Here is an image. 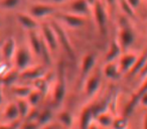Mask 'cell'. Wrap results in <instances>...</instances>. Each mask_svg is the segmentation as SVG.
<instances>
[{
    "label": "cell",
    "instance_id": "6da1fadb",
    "mask_svg": "<svg viewBox=\"0 0 147 129\" xmlns=\"http://www.w3.org/2000/svg\"><path fill=\"white\" fill-rule=\"evenodd\" d=\"M92 12L100 33L102 35H106L108 31V11L101 0H97L92 6Z\"/></svg>",
    "mask_w": 147,
    "mask_h": 129
},
{
    "label": "cell",
    "instance_id": "7a4b0ae2",
    "mask_svg": "<svg viewBox=\"0 0 147 129\" xmlns=\"http://www.w3.org/2000/svg\"><path fill=\"white\" fill-rule=\"evenodd\" d=\"M119 25H120V29H119L118 33V39L119 43H120L122 49H127L134 43L135 41V33L131 25L129 24L127 16L122 17L119 20Z\"/></svg>",
    "mask_w": 147,
    "mask_h": 129
},
{
    "label": "cell",
    "instance_id": "3957f363",
    "mask_svg": "<svg viewBox=\"0 0 147 129\" xmlns=\"http://www.w3.org/2000/svg\"><path fill=\"white\" fill-rule=\"evenodd\" d=\"M49 23L51 24L55 34H57L59 45H61V47L63 49V51L67 53V57L71 61H75L76 59V53H75V49H74L73 45H71V41H69V37L67 35V31L65 30V28L57 21H51Z\"/></svg>",
    "mask_w": 147,
    "mask_h": 129
},
{
    "label": "cell",
    "instance_id": "277c9868",
    "mask_svg": "<svg viewBox=\"0 0 147 129\" xmlns=\"http://www.w3.org/2000/svg\"><path fill=\"white\" fill-rule=\"evenodd\" d=\"M67 92V79H65V67L61 63H59L57 67V82L53 87V102L59 104L63 100Z\"/></svg>",
    "mask_w": 147,
    "mask_h": 129
},
{
    "label": "cell",
    "instance_id": "5b68a950",
    "mask_svg": "<svg viewBox=\"0 0 147 129\" xmlns=\"http://www.w3.org/2000/svg\"><path fill=\"white\" fill-rule=\"evenodd\" d=\"M14 63L16 70L19 72L28 69L29 67L32 66V55H31V51L24 47H17L16 53L14 55Z\"/></svg>",
    "mask_w": 147,
    "mask_h": 129
},
{
    "label": "cell",
    "instance_id": "8992f818",
    "mask_svg": "<svg viewBox=\"0 0 147 129\" xmlns=\"http://www.w3.org/2000/svg\"><path fill=\"white\" fill-rule=\"evenodd\" d=\"M55 16H57V18L59 21H61L63 23H65L67 26L71 27V28H80L86 22L85 16L82 15L75 14L71 12H61V13H55Z\"/></svg>",
    "mask_w": 147,
    "mask_h": 129
},
{
    "label": "cell",
    "instance_id": "52a82bcc",
    "mask_svg": "<svg viewBox=\"0 0 147 129\" xmlns=\"http://www.w3.org/2000/svg\"><path fill=\"white\" fill-rule=\"evenodd\" d=\"M29 14L36 19H43L55 14V8L45 3H33L29 6Z\"/></svg>",
    "mask_w": 147,
    "mask_h": 129
},
{
    "label": "cell",
    "instance_id": "ba28073f",
    "mask_svg": "<svg viewBox=\"0 0 147 129\" xmlns=\"http://www.w3.org/2000/svg\"><path fill=\"white\" fill-rule=\"evenodd\" d=\"M39 29H40L41 36L47 45V47H49V49L51 51L57 49V45H59V41H57V34H55L51 23H42L39 26Z\"/></svg>",
    "mask_w": 147,
    "mask_h": 129
},
{
    "label": "cell",
    "instance_id": "9c48e42d",
    "mask_svg": "<svg viewBox=\"0 0 147 129\" xmlns=\"http://www.w3.org/2000/svg\"><path fill=\"white\" fill-rule=\"evenodd\" d=\"M27 39H28L29 47L32 53L36 57H40L41 51L43 49V45H45V41H43L42 36L40 33L37 32V30H29L27 33Z\"/></svg>",
    "mask_w": 147,
    "mask_h": 129
},
{
    "label": "cell",
    "instance_id": "30bf717a",
    "mask_svg": "<svg viewBox=\"0 0 147 129\" xmlns=\"http://www.w3.org/2000/svg\"><path fill=\"white\" fill-rule=\"evenodd\" d=\"M138 55L134 53H124L121 55L119 57V68H120L121 73L126 74V73H130L132 68L134 67L135 63L137 61Z\"/></svg>",
    "mask_w": 147,
    "mask_h": 129
},
{
    "label": "cell",
    "instance_id": "8fae6325",
    "mask_svg": "<svg viewBox=\"0 0 147 129\" xmlns=\"http://www.w3.org/2000/svg\"><path fill=\"white\" fill-rule=\"evenodd\" d=\"M16 41L13 37H8L2 43L1 45V55L5 61H11L14 59L15 53H16Z\"/></svg>",
    "mask_w": 147,
    "mask_h": 129
},
{
    "label": "cell",
    "instance_id": "7c38bea8",
    "mask_svg": "<svg viewBox=\"0 0 147 129\" xmlns=\"http://www.w3.org/2000/svg\"><path fill=\"white\" fill-rule=\"evenodd\" d=\"M97 63V57L94 53H86L81 61V78L85 79L94 69Z\"/></svg>",
    "mask_w": 147,
    "mask_h": 129
},
{
    "label": "cell",
    "instance_id": "4fadbf2b",
    "mask_svg": "<svg viewBox=\"0 0 147 129\" xmlns=\"http://www.w3.org/2000/svg\"><path fill=\"white\" fill-rule=\"evenodd\" d=\"M101 88V78L98 74H93L87 79L85 84V94L88 97H93Z\"/></svg>",
    "mask_w": 147,
    "mask_h": 129
},
{
    "label": "cell",
    "instance_id": "5bb4252c",
    "mask_svg": "<svg viewBox=\"0 0 147 129\" xmlns=\"http://www.w3.org/2000/svg\"><path fill=\"white\" fill-rule=\"evenodd\" d=\"M69 7V12L82 16H86L92 10V6L87 2V0H71Z\"/></svg>",
    "mask_w": 147,
    "mask_h": 129
},
{
    "label": "cell",
    "instance_id": "9a60e30c",
    "mask_svg": "<svg viewBox=\"0 0 147 129\" xmlns=\"http://www.w3.org/2000/svg\"><path fill=\"white\" fill-rule=\"evenodd\" d=\"M16 18L18 23L23 27V28L27 29V30H35V29L38 28V22H37V19L34 18L33 16H31L30 14H27V13L19 12L17 13Z\"/></svg>",
    "mask_w": 147,
    "mask_h": 129
},
{
    "label": "cell",
    "instance_id": "2e32d148",
    "mask_svg": "<svg viewBox=\"0 0 147 129\" xmlns=\"http://www.w3.org/2000/svg\"><path fill=\"white\" fill-rule=\"evenodd\" d=\"M122 47H121L120 43H119L118 39H114V41H111L110 45H109V49L107 51L106 57H105V61L106 63L109 61H115L117 59L121 57L122 55Z\"/></svg>",
    "mask_w": 147,
    "mask_h": 129
},
{
    "label": "cell",
    "instance_id": "e0dca14e",
    "mask_svg": "<svg viewBox=\"0 0 147 129\" xmlns=\"http://www.w3.org/2000/svg\"><path fill=\"white\" fill-rule=\"evenodd\" d=\"M45 75V69L42 66H31L28 69L22 71L20 76L25 80H36Z\"/></svg>",
    "mask_w": 147,
    "mask_h": 129
},
{
    "label": "cell",
    "instance_id": "ac0fdd59",
    "mask_svg": "<svg viewBox=\"0 0 147 129\" xmlns=\"http://www.w3.org/2000/svg\"><path fill=\"white\" fill-rule=\"evenodd\" d=\"M145 92H147V77L145 79H143V83H142V85H141V87L139 88V90L137 91L134 95H133L132 98H131V100L129 101L128 105H127L126 109H125L126 114H130V113L134 110V108L136 107V105L139 103V99H140L141 95L144 94Z\"/></svg>",
    "mask_w": 147,
    "mask_h": 129
},
{
    "label": "cell",
    "instance_id": "d6986e66",
    "mask_svg": "<svg viewBox=\"0 0 147 129\" xmlns=\"http://www.w3.org/2000/svg\"><path fill=\"white\" fill-rule=\"evenodd\" d=\"M94 119L95 116L92 111V106H86L82 110V113H81V118H80L81 129H88Z\"/></svg>",
    "mask_w": 147,
    "mask_h": 129
},
{
    "label": "cell",
    "instance_id": "ffe728a7",
    "mask_svg": "<svg viewBox=\"0 0 147 129\" xmlns=\"http://www.w3.org/2000/svg\"><path fill=\"white\" fill-rule=\"evenodd\" d=\"M120 74H122V73L119 68V65L115 61H109L104 67V75L108 79H111V80L118 79Z\"/></svg>",
    "mask_w": 147,
    "mask_h": 129
},
{
    "label": "cell",
    "instance_id": "44dd1931",
    "mask_svg": "<svg viewBox=\"0 0 147 129\" xmlns=\"http://www.w3.org/2000/svg\"><path fill=\"white\" fill-rule=\"evenodd\" d=\"M3 116H4V119L9 122L11 121H15L18 119V117L20 116L19 114L18 108H17L16 103H9L6 106V108L4 109V112H3Z\"/></svg>",
    "mask_w": 147,
    "mask_h": 129
},
{
    "label": "cell",
    "instance_id": "7402d4cb",
    "mask_svg": "<svg viewBox=\"0 0 147 129\" xmlns=\"http://www.w3.org/2000/svg\"><path fill=\"white\" fill-rule=\"evenodd\" d=\"M95 120L96 122L100 125L101 127H104V128H110L112 127L113 121H114V117L112 116L111 113H109L108 111L106 112H103L101 114L97 115L95 117Z\"/></svg>",
    "mask_w": 147,
    "mask_h": 129
},
{
    "label": "cell",
    "instance_id": "603a6c76",
    "mask_svg": "<svg viewBox=\"0 0 147 129\" xmlns=\"http://www.w3.org/2000/svg\"><path fill=\"white\" fill-rule=\"evenodd\" d=\"M15 103L17 105V108H18L20 116L23 117V118H26L27 115L29 114V112L31 110V105L28 102V100L26 98H17Z\"/></svg>",
    "mask_w": 147,
    "mask_h": 129
},
{
    "label": "cell",
    "instance_id": "cb8c5ba5",
    "mask_svg": "<svg viewBox=\"0 0 147 129\" xmlns=\"http://www.w3.org/2000/svg\"><path fill=\"white\" fill-rule=\"evenodd\" d=\"M146 61H147V51H143L140 55H138L136 63H135L134 67L132 68V70H131V72L129 73V74H130L131 76L139 75V73H140V71L143 69V67H144V65L146 63Z\"/></svg>",
    "mask_w": 147,
    "mask_h": 129
},
{
    "label": "cell",
    "instance_id": "d4e9b609",
    "mask_svg": "<svg viewBox=\"0 0 147 129\" xmlns=\"http://www.w3.org/2000/svg\"><path fill=\"white\" fill-rule=\"evenodd\" d=\"M19 77V71L18 70H10L4 74L2 77H0V83L3 85L10 86L15 83L17 78Z\"/></svg>",
    "mask_w": 147,
    "mask_h": 129
},
{
    "label": "cell",
    "instance_id": "484cf974",
    "mask_svg": "<svg viewBox=\"0 0 147 129\" xmlns=\"http://www.w3.org/2000/svg\"><path fill=\"white\" fill-rule=\"evenodd\" d=\"M59 120L67 128H71L74 124V117L69 111H61L59 114Z\"/></svg>",
    "mask_w": 147,
    "mask_h": 129
},
{
    "label": "cell",
    "instance_id": "4316f807",
    "mask_svg": "<svg viewBox=\"0 0 147 129\" xmlns=\"http://www.w3.org/2000/svg\"><path fill=\"white\" fill-rule=\"evenodd\" d=\"M32 91V88L28 86H13L12 92L17 98H27L30 92Z\"/></svg>",
    "mask_w": 147,
    "mask_h": 129
},
{
    "label": "cell",
    "instance_id": "83f0119b",
    "mask_svg": "<svg viewBox=\"0 0 147 129\" xmlns=\"http://www.w3.org/2000/svg\"><path fill=\"white\" fill-rule=\"evenodd\" d=\"M118 3L122 12L125 14V16H127L128 18H135L136 11L129 5V3L127 2L126 0H118Z\"/></svg>",
    "mask_w": 147,
    "mask_h": 129
},
{
    "label": "cell",
    "instance_id": "f1b7e54d",
    "mask_svg": "<svg viewBox=\"0 0 147 129\" xmlns=\"http://www.w3.org/2000/svg\"><path fill=\"white\" fill-rule=\"evenodd\" d=\"M53 119V112H51L49 109H45V110L39 112V115L37 117V122L39 123L41 127L45 126V125L49 124V122Z\"/></svg>",
    "mask_w": 147,
    "mask_h": 129
},
{
    "label": "cell",
    "instance_id": "f546056e",
    "mask_svg": "<svg viewBox=\"0 0 147 129\" xmlns=\"http://www.w3.org/2000/svg\"><path fill=\"white\" fill-rule=\"evenodd\" d=\"M129 126V121L125 116L115 117L112 124V129H127Z\"/></svg>",
    "mask_w": 147,
    "mask_h": 129
},
{
    "label": "cell",
    "instance_id": "4dcf8cb0",
    "mask_svg": "<svg viewBox=\"0 0 147 129\" xmlns=\"http://www.w3.org/2000/svg\"><path fill=\"white\" fill-rule=\"evenodd\" d=\"M33 86H34V88L36 89V90H38L42 95H45V93L49 91V82H47L43 77H40V78L33 81Z\"/></svg>",
    "mask_w": 147,
    "mask_h": 129
},
{
    "label": "cell",
    "instance_id": "1f68e13d",
    "mask_svg": "<svg viewBox=\"0 0 147 129\" xmlns=\"http://www.w3.org/2000/svg\"><path fill=\"white\" fill-rule=\"evenodd\" d=\"M41 96H42V94H41L38 90L32 89V91H31L30 94L28 95V97H27L26 99L28 100V102L30 103L31 106H36V105L38 104L39 101H40Z\"/></svg>",
    "mask_w": 147,
    "mask_h": 129
},
{
    "label": "cell",
    "instance_id": "d6a6232c",
    "mask_svg": "<svg viewBox=\"0 0 147 129\" xmlns=\"http://www.w3.org/2000/svg\"><path fill=\"white\" fill-rule=\"evenodd\" d=\"M19 2H20V0H1L0 5H1L2 8L11 10V9L16 8L18 6Z\"/></svg>",
    "mask_w": 147,
    "mask_h": 129
},
{
    "label": "cell",
    "instance_id": "836d02e7",
    "mask_svg": "<svg viewBox=\"0 0 147 129\" xmlns=\"http://www.w3.org/2000/svg\"><path fill=\"white\" fill-rule=\"evenodd\" d=\"M40 125L36 120H27L21 124V129H40Z\"/></svg>",
    "mask_w": 147,
    "mask_h": 129
},
{
    "label": "cell",
    "instance_id": "e575fe53",
    "mask_svg": "<svg viewBox=\"0 0 147 129\" xmlns=\"http://www.w3.org/2000/svg\"><path fill=\"white\" fill-rule=\"evenodd\" d=\"M21 122L17 119L15 121H11L8 124H0V129H20Z\"/></svg>",
    "mask_w": 147,
    "mask_h": 129
},
{
    "label": "cell",
    "instance_id": "d590c367",
    "mask_svg": "<svg viewBox=\"0 0 147 129\" xmlns=\"http://www.w3.org/2000/svg\"><path fill=\"white\" fill-rule=\"evenodd\" d=\"M126 1L129 3V5H130L135 11L140 7L141 3H142V0H126Z\"/></svg>",
    "mask_w": 147,
    "mask_h": 129
},
{
    "label": "cell",
    "instance_id": "8d00e7d4",
    "mask_svg": "<svg viewBox=\"0 0 147 129\" xmlns=\"http://www.w3.org/2000/svg\"><path fill=\"white\" fill-rule=\"evenodd\" d=\"M39 115V111L36 109H31L29 114L27 115V120H37V117Z\"/></svg>",
    "mask_w": 147,
    "mask_h": 129
},
{
    "label": "cell",
    "instance_id": "74e56055",
    "mask_svg": "<svg viewBox=\"0 0 147 129\" xmlns=\"http://www.w3.org/2000/svg\"><path fill=\"white\" fill-rule=\"evenodd\" d=\"M139 103H140L143 107H146L147 108V92H145L144 94L141 95L140 99H139Z\"/></svg>",
    "mask_w": 147,
    "mask_h": 129
},
{
    "label": "cell",
    "instance_id": "f35d334b",
    "mask_svg": "<svg viewBox=\"0 0 147 129\" xmlns=\"http://www.w3.org/2000/svg\"><path fill=\"white\" fill-rule=\"evenodd\" d=\"M138 76L140 77L141 79H145L147 77V61L144 65V67H143V69L140 71V73H139Z\"/></svg>",
    "mask_w": 147,
    "mask_h": 129
},
{
    "label": "cell",
    "instance_id": "ab89813d",
    "mask_svg": "<svg viewBox=\"0 0 147 129\" xmlns=\"http://www.w3.org/2000/svg\"><path fill=\"white\" fill-rule=\"evenodd\" d=\"M107 6H114L118 0H104Z\"/></svg>",
    "mask_w": 147,
    "mask_h": 129
},
{
    "label": "cell",
    "instance_id": "60d3db41",
    "mask_svg": "<svg viewBox=\"0 0 147 129\" xmlns=\"http://www.w3.org/2000/svg\"><path fill=\"white\" fill-rule=\"evenodd\" d=\"M143 129H147V113L145 114L144 119H143Z\"/></svg>",
    "mask_w": 147,
    "mask_h": 129
},
{
    "label": "cell",
    "instance_id": "b9f144b4",
    "mask_svg": "<svg viewBox=\"0 0 147 129\" xmlns=\"http://www.w3.org/2000/svg\"><path fill=\"white\" fill-rule=\"evenodd\" d=\"M88 129H100V127H99L97 124H95L94 122H92V123H91L90 126H89V128H88Z\"/></svg>",
    "mask_w": 147,
    "mask_h": 129
},
{
    "label": "cell",
    "instance_id": "7bdbcfd3",
    "mask_svg": "<svg viewBox=\"0 0 147 129\" xmlns=\"http://www.w3.org/2000/svg\"><path fill=\"white\" fill-rule=\"evenodd\" d=\"M53 2H55V3H57V4H61V3H63V2H65L67 0H51Z\"/></svg>",
    "mask_w": 147,
    "mask_h": 129
},
{
    "label": "cell",
    "instance_id": "ee69618b",
    "mask_svg": "<svg viewBox=\"0 0 147 129\" xmlns=\"http://www.w3.org/2000/svg\"><path fill=\"white\" fill-rule=\"evenodd\" d=\"M96 1H97V0H87V2H88L89 4L91 5V6H93V5L96 3Z\"/></svg>",
    "mask_w": 147,
    "mask_h": 129
},
{
    "label": "cell",
    "instance_id": "f6af8a7d",
    "mask_svg": "<svg viewBox=\"0 0 147 129\" xmlns=\"http://www.w3.org/2000/svg\"><path fill=\"white\" fill-rule=\"evenodd\" d=\"M41 129H55V128H53L51 125L47 124V125H45V126H42V128H41Z\"/></svg>",
    "mask_w": 147,
    "mask_h": 129
},
{
    "label": "cell",
    "instance_id": "bcb514c9",
    "mask_svg": "<svg viewBox=\"0 0 147 129\" xmlns=\"http://www.w3.org/2000/svg\"><path fill=\"white\" fill-rule=\"evenodd\" d=\"M3 101V94H2V89L0 88V104L2 103Z\"/></svg>",
    "mask_w": 147,
    "mask_h": 129
},
{
    "label": "cell",
    "instance_id": "7dc6e473",
    "mask_svg": "<svg viewBox=\"0 0 147 129\" xmlns=\"http://www.w3.org/2000/svg\"><path fill=\"white\" fill-rule=\"evenodd\" d=\"M2 43H3V41H0V51H1V45H2Z\"/></svg>",
    "mask_w": 147,
    "mask_h": 129
},
{
    "label": "cell",
    "instance_id": "c3c4849f",
    "mask_svg": "<svg viewBox=\"0 0 147 129\" xmlns=\"http://www.w3.org/2000/svg\"><path fill=\"white\" fill-rule=\"evenodd\" d=\"M100 129H108V128H104V127H100Z\"/></svg>",
    "mask_w": 147,
    "mask_h": 129
},
{
    "label": "cell",
    "instance_id": "681fc988",
    "mask_svg": "<svg viewBox=\"0 0 147 129\" xmlns=\"http://www.w3.org/2000/svg\"><path fill=\"white\" fill-rule=\"evenodd\" d=\"M145 1H146V2H147V0H145Z\"/></svg>",
    "mask_w": 147,
    "mask_h": 129
}]
</instances>
